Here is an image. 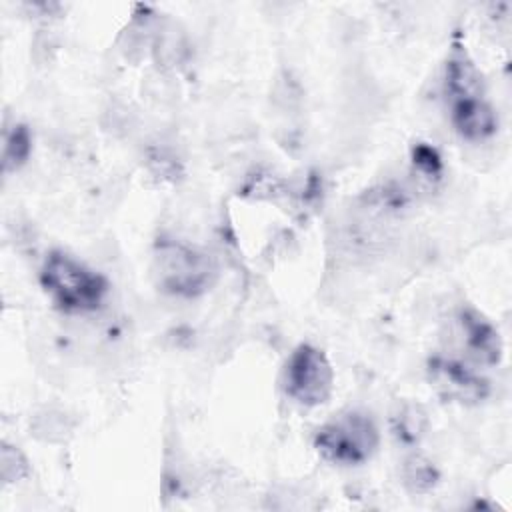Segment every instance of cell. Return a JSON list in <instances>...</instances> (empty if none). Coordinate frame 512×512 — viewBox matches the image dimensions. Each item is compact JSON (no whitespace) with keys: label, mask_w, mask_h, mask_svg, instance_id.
Listing matches in <instances>:
<instances>
[{"label":"cell","mask_w":512,"mask_h":512,"mask_svg":"<svg viewBox=\"0 0 512 512\" xmlns=\"http://www.w3.org/2000/svg\"><path fill=\"white\" fill-rule=\"evenodd\" d=\"M428 378L436 392L458 404H476L490 392V384L466 362L436 354L428 360Z\"/></svg>","instance_id":"5b68a950"},{"label":"cell","mask_w":512,"mask_h":512,"mask_svg":"<svg viewBox=\"0 0 512 512\" xmlns=\"http://www.w3.org/2000/svg\"><path fill=\"white\" fill-rule=\"evenodd\" d=\"M412 162L420 174L426 178H438L442 172V160L436 148L430 144H416L412 148Z\"/></svg>","instance_id":"8fae6325"},{"label":"cell","mask_w":512,"mask_h":512,"mask_svg":"<svg viewBox=\"0 0 512 512\" xmlns=\"http://www.w3.org/2000/svg\"><path fill=\"white\" fill-rule=\"evenodd\" d=\"M422 424H424L422 414H418L414 408L404 410V412H400V416H396V434L402 440L414 442L422 434Z\"/></svg>","instance_id":"7c38bea8"},{"label":"cell","mask_w":512,"mask_h":512,"mask_svg":"<svg viewBox=\"0 0 512 512\" xmlns=\"http://www.w3.org/2000/svg\"><path fill=\"white\" fill-rule=\"evenodd\" d=\"M32 150V136L24 124H14L4 134V148H2V170L14 172L18 170L30 156Z\"/></svg>","instance_id":"ba28073f"},{"label":"cell","mask_w":512,"mask_h":512,"mask_svg":"<svg viewBox=\"0 0 512 512\" xmlns=\"http://www.w3.org/2000/svg\"><path fill=\"white\" fill-rule=\"evenodd\" d=\"M30 474V466L26 456L12 444H2L0 448V478L6 484L18 482Z\"/></svg>","instance_id":"30bf717a"},{"label":"cell","mask_w":512,"mask_h":512,"mask_svg":"<svg viewBox=\"0 0 512 512\" xmlns=\"http://www.w3.org/2000/svg\"><path fill=\"white\" fill-rule=\"evenodd\" d=\"M450 120L454 130L470 140L480 142L490 138L498 128V118L494 108L488 104L484 96H470L450 100Z\"/></svg>","instance_id":"52a82bcc"},{"label":"cell","mask_w":512,"mask_h":512,"mask_svg":"<svg viewBox=\"0 0 512 512\" xmlns=\"http://www.w3.org/2000/svg\"><path fill=\"white\" fill-rule=\"evenodd\" d=\"M40 284L52 304L70 314L96 310L108 292L104 276L60 250L50 252L44 260Z\"/></svg>","instance_id":"7a4b0ae2"},{"label":"cell","mask_w":512,"mask_h":512,"mask_svg":"<svg viewBox=\"0 0 512 512\" xmlns=\"http://www.w3.org/2000/svg\"><path fill=\"white\" fill-rule=\"evenodd\" d=\"M456 338L466 356L478 364L494 366L502 358L498 330L474 308H460L456 314Z\"/></svg>","instance_id":"8992f818"},{"label":"cell","mask_w":512,"mask_h":512,"mask_svg":"<svg viewBox=\"0 0 512 512\" xmlns=\"http://www.w3.org/2000/svg\"><path fill=\"white\" fill-rule=\"evenodd\" d=\"M402 478L410 492L424 494V492L432 490L434 484L438 482V470L434 468V464L430 460H426L422 456H412L404 462Z\"/></svg>","instance_id":"9c48e42d"},{"label":"cell","mask_w":512,"mask_h":512,"mask_svg":"<svg viewBox=\"0 0 512 512\" xmlns=\"http://www.w3.org/2000/svg\"><path fill=\"white\" fill-rule=\"evenodd\" d=\"M280 382L292 402L314 408L332 396L334 370L322 350L312 344H300L284 362Z\"/></svg>","instance_id":"277c9868"},{"label":"cell","mask_w":512,"mask_h":512,"mask_svg":"<svg viewBox=\"0 0 512 512\" xmlns=\"http://www.w3.org/2000/svg\"><path fill=\"white\" fill-rule=\"evenodd\" d=\"M380 444L378 426L360 410H346L322 424L314 436L318 454L342 466H356L374 456Z\"/></svg>","instance_id":"3957f363"},{"label":"cell","mask_w":512,"mask_h":512,"mask_svg":"<svg viewBox=\"0 0 512 512\" xmlns=\"http://www.w3.org/2000/svg\"><path fill=\"white\" fill-rule=\"evenodd\" d=\"M152 276L162 292L196 298L214 286L218 268L206 252L180 240L162 238L154 246Z\"/></svg>","instance_id":"6da1fadb"}]
</instances>
